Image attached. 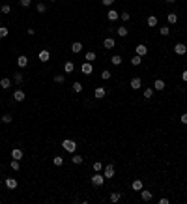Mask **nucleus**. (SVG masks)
<instances>
[{"label":"nucleus","mask_w":187,"mask_h":204,"mask_svg":"<svg viewBox=\"0 0 187 204\" xmlns=\"http://www.w3.org/2000/svg\"><path fill=\"white\" fill-rule=\"evenodd\" d=\"M116 32H118V36H120V38H125V36H127V28H125V26H120Z\"/></svg>","instance_id":"nucleus-27"},{"label":"nucleus","mask_w":187,"mask_h":204,"mask_svg":"<svg viewBox=\"0 0 187 204\" xmlns=\"http://www.w3.org/2000/svg\"><path fill=\"white\" fill-rule=\"evenodd\" d=\"M17 64H19V67H26L28 66V58H26L25 54H21V56L17 58Z\"/></svg>","instance_id":"nucleus-16"},{"label":"nucleus","mask_w":187,"mask_h":204,"mask_svg":"<svg viewBox=\"0 0 187 204\" xmlns=\"http://www.w3.org/2000/svg\"><path fill=\"white\" fill-rule=\"evenodd\" d=\"M0 169H2V165H0Z\"/></svg>","instance_id":"nucleus-52"},{"label":"nucleus","mask_w":187,"mask_h":204,"mask_svg":"<svg viewBox=\"0 0 187 204\" xmlns=\"http://www.w3.org/2000/svg\"><path fill=\"white\" fill-rule=\"evenodd\" d=\"M10 165H11V169H13V170H19V167H21V165H19V161H17V159H13V161H11Z\"/></svg>","instance_id":"nucleus-40"},{"label":"nucleus","mask_w":187,"mask_h":204,"mask_svg":"<svg viewBox=\"0 0 187 204\" xmlns=\"http://www.w3.org/2000/svg\"><path fill=\"white\" fill-rule=\"evenodd\" d=\"M71 161H73L75 165H81V163H82V157H81V155H77V154H73V157H71Z\"/></svg>","instance_id":"nucleus-28"},{"label":"nucleus","mask_w":187,"mask_h":204,"mask_svg":"<svg viewBox=\"0 0 187 204\" xmlns=\"http://www.w3.org/2000/svg\"><path fill=\"white\" fill-rule=\"evenodd\" d=\"M25 98H26V95H25V92H23V90H15L13 92V99H15V101L21 103V101H25Z\"/></svg>","instance_id":"nucleus-8"},{"label":"nucleus","mask_w":187,"mask_h":204,"mask_svg":"<svg viewBox=\"0 0 187 204\" xmlns=\"http://www.w3.org/2000/svg\"><path fill=\"white\" fill-rule=\"evenodd\" d=\"M38 11H39V13H45V11H47V6H45L43 2H39V4H38Z\"/></svg>","instance_id":"nucleus-37"},{"label":"nucleus","mask_w":187,"mask_h":204,"mask_svg":"<svg viewBox=\"0 0 187 204\" xmlns=\"http://www.w3.org/2000/svg\"><path fill=\"white\" fill-rule=\"evenodd\" d=\"M142 187H144V183H142V180H135V182L131 183V189H133V191H140Z\"/></svg>","instance_id":"nucleus-12"},{"label":"nucleus","mask_w":187,"mask_h":204,"mask_svg":"<svg viewBox=\"0 0 187 204\" xmlns=\"http://www.w3.org/2000/svg\"><path fill=\"white\" fill-rule=\"evenodd\" d=\"M140 62H142V56H138V54H135V56L131 58V64H133V66H140Z\"/></svg>","instance_id":"nucleus-25"},{"label":"nucleus","mask_w":187,"mask_h":204,"mask_svg":"<svg viewBox=\"0 0 187 204\" xmlns=\"http://www.w3.org/2000/svg\"><path fill=\"white\" fill-rule=\"evenodd\" d=\"M23 155H25V152H23L21 148H13V150H11V157H13V159H17V161H21V159H23Z\"/></svg>","instance_id":"nucleus-4"},{"label":"nucleus","mask_w":187,"mask_h":204,"mask_svg":"<svg viewBox=\"0 0 187 204\" xmlns=\"http://www.w3.org/2000/svg\"><path fill=\"white\" fill-rule=\"evenodd\" d=\"M0 11H2V13H10V11H11V6H10V4H4V6L0 8Z\"/></svg>","instance_id":"nucleus-35"},{"label":"nucleus","mask_w":187,"mask_h":204,"mask_svg":"<svg viewBox=\"0 0 187 204\" xmlns=\"http://www.w3.org/2000/svg\"><path fill=\"white\" fill-rule=\"evenodd\" d=\"M110 62H112L114 66H120V64H122V56H120V54H114V56L110 58Z\"/></svg>","instance_id":"nucleus-24"},{"label":"nucleus","mask_w":187,"mask_h":204,"mask_svg":"<svg viewBox=\"0 0 187 204\" xmlns=\"http://www.w3.org/2000/svg\"><path fill=\"white\" fill-rule=\"evenodd\" d=\"M182 124H185V126H187V113H184V114H182Z\"/></svg>","instance_id":"nucleus-45"},{"label":"nucleus","mask_w":187,"mask_h":204,"mask_svg":"<svg viewBox=\"0 0 187 204\" xmlns=\"http://www.w3.org/2000/svg\"><path fill=\"white\" fill-rule=\"evenodd\" d=\"M81 71H82V73H86V75H90V73L94 71V67H92V62H84V64L81 66Z\"/></svg>","instance_id":"nucleus-7"},{"label":"nucleus","mask_w":187,"mask_h":204,"mask_svg":"<svg viewBox=\"0 0 187 204\" xmlns=\"http://www.w3.org/2000/svg\"><path fill=\"white\" fill-rule=\"evenodd\" d=\"M101 79H103V81H109V79H110V71H103V73H101Z\"/></svg>","instance_id":"nucleus-42"},{"label":"nucleus","mask_w":187,"mask_h":204,"mask_svg":"<svg viewBox=\"0 0 187 204\" xmlns=\"http://www.w3.org/2000/svg\"><path fill=\"white\" fill-rule=\"evenodd\" d=\"M159 32H161V36H169V34H170L169 26H161V28H159Z\"/></svg>","instance_id":"nucleus-39"},{"label":"nucleus","mask_w":187,"mask_h":204,"mask_svg":"<svg viewBox=\"0 0 187 204\" xmlns=\"http://www.w3.org/2000/svg\"><path fill=\"white\" fill-rule=\"evenodd\" d=\"M92 183H94L95 187H101L103 183H105V176H103V174H99V172H95V174L92 176Z\"/></svg>","instance_id":"nucleus-2"},{"label":"nucleus","mask_w":187,"mask_h":204,"mask_svg":"<svg viewBox=\"0 0 187 204\" xmlns=\"http://www.w3.org/2000/svg\"><path fill=\"white\" fill-rule=\"evenodd\" d=\"M0 26H2V23H0Z\"/></svg>","instance_id":"nucleus-51"},{"label":"nucleus","mask_w":187,"mask_h":204,"mask_svg":"<svg viewBox=\"0 0 187 204\" xmlns=\"http://www.w3.org/2000/svg\"><path fill=\"white\" fill-rule=\"evenodd\" d=\"M2 122H4V124H11V114H4V116H2Z\"/></svg>","instance_id":"nucleus-41"},{"label":"nucleus","mask_w":187,"mask_h":204,"mask_svg":"<svg viewBox=\"0 0 187 204\" xmlns=\"http://www.w3.org/2000/svg\"><path fill=\"white\" fill-rule=\"evenodd\" d=\"M51 2H56V0H51Z\"/></svg>","instance_id":"nucleus-50"},{"label":"nucleus","mask_w":187,"mask_h":204,"mask_svg":"<svg viewBox=\"0 0 187 204\" xmlns=\"http://www.w3.org/2000/svg\"><path fill=\"white\" fill-rule=\"evenodd\" d=\"M73 69H75V64L71 62V60H67V62L64 64V71H66V73H73Z\"/></svg>","instance_id":"nucleus-10"},{"label":"nucleus","mask_w":187,"mask_h":204,"mask_svg":"<svg viewBox=\"0 0 187 204\" xmlns=\"http://www.w3.org/2000/svg\"><path fill=\"white\" fill-rule=\"evenodd\" d=\"M114 45H116V43H114V39H112V38H107L105 41H103V47H105V49H112Z\"/></svg>","instance_id":"nucleus-19"},{"label":"nucleus","mask_w":187,"mask_h":204,"mask_svg":"<svg viewBox=\"0 0 187 204\" xmlns=\"http://www.w3.org/2000/svg\"><path fill=\"white\" fill-rule=\"evenodd\" d=\"M166 2H169V4H174V2H176V0H166Z\"/></svg>","instance_id":"nucleus-49"},{"label":"nucleus","mask_w":187,"mask_h":204,"mask_svg":"<svg viewBox=\"0 0 187 204\" xmlns=\"http://www.w3.org/2000/svg\"><path fill=\"white\" fill-rule=\"evenodd\" d=\"M13 82L21 84V82H23V75H21V73H15V75H13Z\"/></svg>","instance_id":"nucleus-33"},{"label":"nucleus","mask_w":187,"mask_h":204,"mask_svg":"<svg viewBox=\"0 0 187 204\" xmlns=\"http://www.w3.org/2000/svg\"><path fill=\"white\" fill-rule=\"evenodd\" d=\"M118 17H120V13L116 10H109V21H116Z\"/></svg>","instance_id":"nucleus-20"},{"label":"nucleus","mask_w":187,"mask_h":204,"mask_svg":"<svg viewBox=\"0 0 187 204\" xmlns=\"http://www.w3.org/2000/svg\"><path fill=\"white\" fill-rule=\"evenodd\" d=\"M120 197H122V195L120 193H110V202H118V201H120Z\"/></svg>","instance_id":"nucleus-29"},{"label":"nucleus","mask_w":187,"mask_h":204,"mask_svg":"<svg viewBox=\"0 0 187 204\" xmlns=\"http://www.w3.org/2000/svg\"><path fill=\"white\" fill-rule=\"evenodd\" d=\"M8 34H10V30H8L6 26H0V38H6Z\"/></svg>","instance_id":"nucleus-36"},{"label":"nucleus","mask_w":187,"mask_h":204,"mask_svg":"<svg viewBox=\"0 0 187 204\" xmlns=\"http://www.w3.org/2000/svg\"><path fill=\"white\" fill-rule=\"evenodd\" d=\"M64 81H66V75H54V82H58V84H62Z\"/></svg>","instance_id":"nucleus-31"},{"label":"nucleus","mask_w":187,"mask_h":204,"mask_svg":"<svg viewBox=\"0 0 187 204\" xmlns=\"http://www.w3.org/2000/svg\"><path fill=\"white\" fill-rule=\"evenodd\" d=\"M62 148L66 152H69V154H75V150H77V144H75V141H71V139H66V141L62 142Z\"/></svg>","instance_id":"nucleus-1"},{"label":"nucleus","mask_w":187,"mask_h":204,"mask_svg":"<svg viewBox=\"0 0 187 204\" xmlns=\"http://www.w3.org/2000/svg\"><path fill=\"white\" fill-rule=\"evenodd\" d=\"M120 17H122V21H129V13H122Z\"/></svg>","instance_id":"nucleus-46"},{"label":"nucleus","mask_w":187,"mask_h":204,"mask_svg":"<svg viewBox=\"0 0 187 204\" xmlns=\"http://www.w3.org/2000/svg\"><path fill=\"white\" fill-rule=\"evenodd\" d=\"M153 88H155V90H163V88H165V81H161V79H157V81L153 82Z\"/></svg>","instance_id":"nucleus-23"},{"label":"nucleus","mask_w":187,"mask_h":204,"mask_svg":"<svg viewBox=\"0 0 187 204\" xmlns=\"http://www.w3.org/2000/svg\"><path fill=\"white\" fill-rule=\"evenodd\" d=\"M0 86H2L4 90H6V88H10V86H11V81H10V79H6V77L0 79Z\"/></svg>","instance_id":"nucleus-22"},{"label":"nucleus","mask_w":187,"mask_h":204,"mask_svg":"<svg viewBox=\"0 0 187 204\" xmlns=\"http://www.w3.org/2000/svg\"><path fill=\"white\" fill-rule=\"evenodd\" d=\"M140 197H142V201H146V202H148V201H152V193H150L148 189H144V187L140 189Z\"/></svg>","instance_id":"nucleus-11"},{"label":"nucleus","mask_w":187,"mask_h":204,"mask_svg":"<svg viewBox=\"0 0 187 204\" xmlns=\"http://www.w3.org/2000/svg\"><path fill=\"white\" fill-rule=\"evenodd\" d=\"M34 32H36L34 28H28V30H26V34H28V36H34Z\"/></svg>","instance_id":"nucleus-48"},{"label":"nucleus","mask_w":187,"mask_h":204,"mask_svg":"<svg viewBox=\"0 0 187 204\" xmlns=\"http://www.w3.org/2000/svg\"><path fill=\"white\" fill-rule=\"evenodd\" d=\"M6 187L8 189H15V187H17V180L15 178H6Z\"/></svg>","instance_id":"nucleus-14"},{"label":"nucleus","mask_w":187,"mask_h":204,"mask_svg":"<svg viewBox=\"0 0 187 204\" xmlns=\"http://www.w3.org/2000/svg\"><path fill=\"white\" fill-rule=\"evenodd\" d=\"M166 19H169L170 25H176V23H178V15L176 13H169V15H166Z\"/></svg>","instance_id":"nucleus-21"},{"label":"nucleus","mask_w":187,"mask_h":204,"mask_svg":"<svg viewBox=\"0 0 187 204\" xmlns=\"http://www.w3.org/2000/svg\"><path fill=\"white\" fill-rule=\"evenodd\" d=\"M19 2H21V6H23V8H28L30 4H32V0H19Z\"/></svg>","instance_id":"nucleus-43"},{"label":"nucleus","mask_w":187,"mask_h":204,"mask_svg":"<svg viewBox=\"0 0 187 204\" xmlns=\"http://www.w3.org/2000/svg\"><path fill=\"white\" fill-rule=\"evenodd\" d=\"M73 92H77V94H79V92H82V84H81V82H73Z\"/></svg>","instance_id":"nucleus-34"},{"label":"nucleus","mask_w":187,"mask_h":204,"mask_svg":"<svg viewBox=\"0 0 187 204\" xmlns=\"http://www.w3.org/2000/svg\"><path fill=\"white\" fill-rule=\"evenodd\" d=\"M53 163H54V165H56V167H62V165H64V159L60 157V155H56V157L53 159Z\"/></svg>","instance_id":"nucleus-30"},{"label":"nucleus","mask_w":187,"mask_h":204,"mask_svg":"<svg viewBox=\"0 0 187 204\" xmlns=\"http://www.w3.org/2000/svg\"><path fill=\"white\" fill-rule=\"evenodd\" d=\"M114 2H116V0H101V4H103V6H112Z\"/></svg>","instance_id":"nucleus-44"},{"label":"nucleus","mask_w":187,"mask_h":204,"mask_svg":"<svg viewBox=\"0 0 187 204\" xmlns=\"http://www.w3.org/2000/svg\"><path fill=\"white\" fill-rule=\"evenodd\" d=\"M94 170H95V172H101V170H103V163H94Z\"/></svg>","instance_id":"nucleus-38"},{"label":"nucleus","mask_w":187,"mask_h":204,"mask_svg":"<svg viewBox=\"0 0 187 204\" xmlns=\"http://www.w3.org/2000/svg\"><path fill=\"white\" fill-rule=\"evenodd\" d=\"M135 51H137L138 56H144V54H148V47H146V45H137V49H135Z\"/></svg>","instance_id":"nucleus-13"},{"label":"nucleus","mask_w":187,"mask_h":204,"mask_svg":"<svg viewBox=\"0 0 187 204\" xmlns=\"http://www.w3.org/2000/svg\"><path fill=\"white\" fill-rule=\"evenodd\" d=\"M103 176H105V180H110L114 176V165H107L105 169H103Z\"/></svg>","instance_id":"nucleus-3"},{"label":"nucleus","mask_w":187,"mask_h":204,"mask_svg":"<svg viewBox=\"0 0 187 204\" xmlns=\"http://www.w3.org/2000/svg\"><path fill=\"white\" fill-rule=\"evenodd\" d=\"M105 94H107V90L103 86H99V88H95V90H94V98L95 99H103V98H105Z\"/></svg>","instance_id":"nucleus-5"},{"label":"nucleus","mask_w":187,"mask_h":204,"mask_svg":"<svg viewBox=\"0 0 187 204\" xmlns=\"http://www.w3.org/2000/svg\"><path fill=\"white\" fill-rule=\"evenodd\" d=\"M81 51H82V43L81 41L71 43V53H81Z\"/></svg>","instance_id":"nucleus-17"},{"label":"nucleus","mask_w":187,"mask_h":204,"mask_svg":"<svg viewBox=\"0 0 187 204\" xmlns=\"http://www.w3.org/2000/svg\"><path fill=\"white\" fill-rule=\"evenodd\" d=\"M182 79H184V81L187 82V69H184V73H182Z\"/></svg>","instance_id":"nucleus-47"},{"label":"nucleus","mask_w":187,"mask_h":204,"mask_svg":"<svg viewBox=\"0 0 187 204\" xmlns=\"http://www.w3.org/2000/svg\"><path fill=\"white\" fill-rule=\"evenodd\" d=\"M142 86V81L138 77H135V79H131V88H133V90H138V88Z\"/></svg>","instance_id":"nucleus-15"},{"label":"nucleus","mask_w":187,"mask_h":204,"mask_svg":"<svg viewBox=\"0 0 187 204\" xmlns=\"http://www.w3.org/2000/svg\"><path fill=\"white\" fill-rule=\"evenodd\" d=\"M174 53L176 54H185L187 53V45H184V43H176V45H174Z\"/></svg>","instance_id":"nucleus-6"},{"label":"nucleus","mask_w":187,"mask_h":204,"mask_svg":"<svg viewBox=\"0 0 187 204\" xmlns=\"http://www.w3.org/2000/svg\"><path fill=\"white\" fill-rule=\"evenodd\" d=\"M152 95H153V88H146V90H144V98L150 99Z\"/></svg>","instance_id":"nucleus-32"},{"label":"nucleus","mask_w":187,"mask_h":204,"mask_svg":"<svg viewBox=\"0 0 187 204\" xmlns=\"http://www.w3.org/2000/svg\"><path fill=\"white\" fill-rule=\"evenodd\" d=\"M84 58H86V62H94V60H95V53H94V51H88Z\"/></svg>","instance_id":"nucleus-26"},{"label":"nucleus","mask_w":187,"mask_h":204,"mask_svg":"<svg viewBox=\"0 0 187 204\" xmlns=\"http://www.w3.org/2000/svg\"><path fill=\"white\" fill-rule=\"evenodd\" d=\"M49 56H51V53L47 49H43V51H39V54H38V58L41 60V62H47L49 60Z\"/></svg>","instance_id":"nucleus-9"},{"label":"nucleus","mask_w":187,"mask_h":204,"mask_svg":"<svg viewBox=\"0 0 187 204\" xmlns=\"http://www.w3.org/2000/svg\"><path fill=\"white\" fill-rule=\"evenodd\" d=\"M146 25L152 26V28H153V26H157V17H155V15H150V17L146 19Z\"/></svg>","instance_id":"nucleus-18"}]
</instances>
